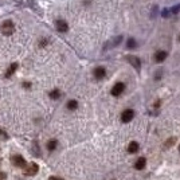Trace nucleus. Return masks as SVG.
Here are the masks:
<instances>
[{
    "instance_id": "f03ea898",
    "label": "nucleus",
    "mask_w": 180,
    "mask_h": 180,
    "mask_svg": "<svg viewBox=\"0 0 180 180\" xmlns=\"http://www.w3.org/2000/svg\"><path fill=\"white\" fill-rule=\"evenodd\" d=\"M122 39H124V36L122 35H117V36H113L110 40H108V42L105 43V47H104V50H109V49H114V47H117L120 45L121 42H122Z\"/></svg>"
},
{
    "instance_id": "6ab92c4d",
    "label": "nucleus",
    "mask_w": 180,
    "mask_h": 180,
    "mask_svg": "<svg viewBox=\"0 0 180 180\" xmlns=\"http://www.w3.org/2000/svg\"><path fill=\"white\" fill-rule=\"evenodd\" d=\"M174 141H175V138H174V137H172V138H170V140H168V141H165L164 146H165V148H170V146H171L172 144H174Z\"/></svg>"
},
{
    "instance_id": "2eb2a0df",
    "label": "nucleus",
    "mask_w": 180,
    "mask_h": 180,
    "mask_svg": "<svg viewBox=\"0 0 180 180\" xmlns=\"http://www.w3.org/2000/svg\"><path fill=\"white\" fill-rule=\"evenodd\" d=\"M66 106H67L69 110H75L77 108H78V102H77L75 100H70L67 102V105H66Z\"/></svg>"
},
{
    "instance_id": "20e7f679",
    "label": "nucleus",
    "mask_w": 180,
    "mask_h": 180,
    "mask_svg": "<svg viewBox=\"0 0 180 180\" xmlns=\"http://www.w3.org/2000/svg\"><path fill=\"white\" fill-rule=\"evenodd\" d=\"M38 171H39V167L36 163H30L24 167V175L27 176H34L38 174Z\"/></svg>"
},
{
    "instance_id": "9d476101",
    "label": "nucleus",
    "mask_w": 180,
    "mask_h": 180,
    "mask_svg": "<svg viewBox=\"0 0 180 180\" xmlns=\"http://www.w3.org/2000/svg\"><path fill=\"white\" fill-rule=\"evenodd\" d=\"M55 28H57L59 32H66V31L69 30V26H67V23H66L65 20L59 19V20L55 22Z\"/></svg>"
},
{
    "instance_id": "6e6552de",
    "label": "nucleus",
    "mask_w": 180,
    "mask_h": 180,
    "mask_svg": "<svg viewBox=\"0 0 180 180\" xmlns=\"http://www.w3.org/2000/svg\"><path fill=\"white\" fill-rule=\"evenodd\" d=\"M167 57H168L167 51L159 50V51H156V53H155V55H153V61L157 62V63H161V62H164L165 59H167Z\"/></svg>"
},
{
    "instance_id": "aec40b11",
    "label": "nucleus",
    "mask_w": 180,
    "mask_h": 180,
    "mask_svg": "<svg viewBox=\"0 0 180 180\" xmlns=\"http://www.w3.org/2000/svg\"><path fill=\"white\" fill-rule=\"evenodd\" d=\"M161 16H163V18H168V16H170V10L165 8V10L161 11Z\"/></svg>"
},
{
    "instance_id": "dca6fc26",
    "label": "nucleus",
    "mask_w": 180,
    "mask_h": 180,
    "mask_svg": "<svg viewBox=\"0 0 180 180\" xmlns=\"http://www.w3.org/2000/svg\"><path fill=\"white\" fill-rule=\"evenodd\" d=\"M57 145H58L57 140H50L49 142H47V149H49V150H54L55 148H57Z\"/></svg>"
},
{
    "instance_id": "1a4fd4ad",
    "label": "nucleus",
    "mask_w": 180,
    "mask_h": 180,
    "mask_svg": "<svg viewBox=\"0 0 180 180\" xmlns=\"http://www.w3.org/2000/svg\"><path fill=\"white\" fill-rule=\"evenodd\" d=\"M93 74H94V78H95V79L101 81V79H104L105 75H106V69L102 67V66H98V67L94 69V73H93Z\"/></svg>"
},
{
    "instance_id": "9b49d317",
    "label": "nucleus",
    "mask_w": 180,
    "mask_h": 180,
    "mask_svg": "<svg viewBox=\"0 0 180 180\" xmlns=\"http://www.w3.org/2000/svg\"><path fill=\"white\" fill-rule=\"evenodd\" d=\"M145 165H146V159L145 157H138L137 161H136V164H134V168L136 170H138V171H141V170H144L145 168Z\"/></svg>"
},
{
    "instance_id": "423d86ee",
    "label": "nucleus",
    "mask_w": 180,
    "mask_h": 180,
    "mask_svg": "<svg viewBox=\"0 0 180 180\" xmlns=\"http://www.w3.org/2000/svg\"><path fill=\"white\" fill-rule=\"evenodd\" d=\"M126 59H128V62H129L132 66H133V69H136L137 71H140V69H141V61H140V58H138V57H133V55H128Z\"/></svg>"
},
{
    "instance_id": "5701e85b",
    "label": "nucleus",
    "mask_w": 180,
    "mask_h": 180,
    "mask_svg": "<svg viewBox=\"0 0 180 180\" xmlns=\"http://www.w3.org/2000/svg\"><path fill=\"white\" fill-rule=\"evenodd\" d=\"M161 71H163V70H159V71H157V74H156V79H157V81H159V79H160V75H161Z\"/></svg>"
},
{
    "instance_id": "f8f14e48",
    "label": "nucleus",
    "mask_w": 180,
    "mask_h": 180,
    "mask_svg": "<svg viewBox=\"0 0 180 180\" xmlns=\"http://www.w3.org/2000/svg\"><path fill=\"white\" fill-rule=\"evenodd\" d=\"M138 148H140L138 142L137 141H132V142H129V145H128V152L129 153H136L138 150Z\"/></svg>"
},
{
    "instance_id": "412c9836",
    "label": "nucleus",
    "mask_w": 180,
    "mask_h": 180,
    "mask_svg": "<svg viewBox=\"0 0 180 180\" xmlns=\"http://www.w3.org/2000/svg\"><path fill=\"white\" fill-rule=\"evenodd\" d=\"M156 14H157V6H155L152 8V16H156Z\"/></svg>"
},
{
    "instance_id": "4be33fe9",
    "label": "nucleus",
    "mask_w": 180,
    "mask_h": 180,
    "mask_svg": "<svg viewBox=\"0 0 180 180\" xmlns=\"http://www.w3.org/2000/svg\"><path fill=\"white\" fill-rule=\"evenodd\" d=\"M0 180H6V174L0 171Z\"/></svg>"
},
{
    "instance_id": "a878e982",
    "label": "nucleus",
    "mask_w": 180,
    "mask_h": 180,
    "mask_svg": "<svg viewBox=\"0 0 180 180\" xmlns=\"http://www.w3.org/2000/svg\"><path fill=\"white\" fill-rule=\"evenodd\" d=\"M179 150H180V146H179Z\"/></svg>"
},
{
    "instance_id": "b1692460",
    "label": "nucleus",
    "mask_w": 180,
    "mask_h": 180,
    "mask_svg": "<svg viewBox=\"0 0 180 180\" xmlns=\"http://www.w3.org/2000/svg\"><path fill=\"white\" fill-rule=\"evenodd\" d=\"M50 180H63V179H61V178H57V176H51Z\"/></svg>"
},
{
    "instance_id": "ddd939ff",
    "label": "nucleus",
    "mask_w": 180,
    "mask_h": 180,
    "mask_svg": "<svg viewBox=\"0 0 180 180\" xmlns=\"http://www.w3.org/2000/svg\"><path fill=\"white\" fill-rule=\"evenodd\" d=\"M16 69H18V63H12V65H11L10 67H8V70H7V73H6V77H7V78H10V77L14 73H15Z\"/></svg>"
},
{
    "instance_id": "7ed1b4c3",
    "label": "nucleus",
    "mask_w": 180,
    "mask_h": 180,
    "mask_svg": "<svg viewBox=\"0 0 180 180\" xmlns=\"http://www.w3.org/2000/svg\"><path fill=\"white\" fill-rule=\"evenodd\" d=\"M134 117V110L133 109H125L122 113H121V122L128 124L133 120Z\"/></svg>"
},
{
    "instance_id": "4468645a",
    "label": "nucleus",
    "mask_w": 180,
    "mask_h": 180,
    "mask_svg": "<svg viewBox=\"0 0 180 180\" xmlns=\"http://www.w3.org/2000/svg\"><path fill=\"white\" fill-rule=\"evenodd\" d=\"M126 47H128L129 50L136 49V47H137V42H136V39H133V38H129V39H128V42H126Z\"/></svg>"
},
{
    "instance_id": "f257e3e1",
    "label": "nucleus",
    "mask_w": 180,
    "mask_h": 180,
    "mask_svg": "<svg viewBox=\"0 0 180 180\" xmlns=\"http://www.w3.org/2000/svg\"><path fill=\"white\" fill-rule=\"evenodd\" d=\"M14 31H15V26H14V23L11 20H6L3 22L2 24V34L6 35V36H10L14 34Z\"/></svg>"
},
{
    "instance_id": "39448f33",
    "label": "nucleus",
    "mask_w": 180,
    "mask_h": 180,
    "mask_svg": "<svg viewBox=\"0 0 180 180\" xmlns=\"http://www.w3.org/2000/svg\"><path fill=\"white\" fill-rule=\"evenodd\" d=\"M124 90H125V83L124 82H117L116 85L112 87V91H110V93H112L113 97H120V95L124 93Z\"/></svg>"
},
{
    "instance_id": "393cba45",
    "label": "nucleus",
    "mask_w": 180,
    "mask_h": 180,
    "mask_svg": "<svg viewBox=\"0 0 180 180\" xmlns=\"http://www.w3.org/2000/svg\"><path fill=\"white\" fill-rule=\"evenodd\" d=\"M179 40H180V36H179Z\"/></svg>"
},
{
    "instance_id": "0eeeda50",
    "label": "nucleus",
    "mask_w": 180,
    "mask_h": 180,
    "mask_svg": "<svg viewBox=\"0 0 180 180\" xmlns=\"http://www.w3.org/2000/svg\"><path fill=\"white\" fill-rule=\"evenodd\" d=\"M11 161H12V164L15 165V167H19V168H24L26 165V160H24V157H22L20 155H15V156H12L11 157Z\"/></svg>"
},
{
    "instance_id": "f3484780",
    "label": "nucleus",
    "mask_w": 180,
    "mask_h": 180,
    "mask_svg": "<svg viewBox=\"0 0 180 180\" xmlns=\"http://www.w3.org/2000/svg\"><path fill=\"white\" fill-rule=\"evenodd\" d=\"M59 97H61V93H59V90L58 89H55V90H53L50 93V98H53V100H58Z\"/></svg>"
},
{
    "instance_id": "a211bd4d",
    "label": "nucleus",
    "mask_w": 180,
    "mask_h": 180,
    "mask_svg": "<svg viewBox=\"0 0 180 180\" xmlns=\"http://www.w3.org/2000/svg\"><path fill=\"white\" fill-rule=\"evenodd\" d=\"M170 12H172V15H178V14L180 12V4L174 6V7H172V8L170 10Z\"/></svg>"
}]
</instances>
